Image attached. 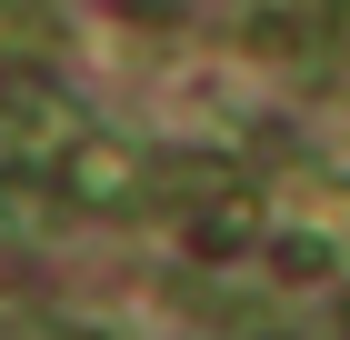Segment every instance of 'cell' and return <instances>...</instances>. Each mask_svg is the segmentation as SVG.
<instances>
[{
    "label": "cell",
    "mask_w": 350,
    "mask_h": 340,
    "mask_svg": "<svg viewBox=\"0 0 350 340\" xmlns=\"http://www.w3.org/2000/svg\"><path fill=\"white\" fill-rule=\"evenodd\" d=\"M60 190L81 210H140L150 200V160H140L131 140H110V131H81L60 151Z\"/></svg>",
    "instance_id": "obj_1"
}]
</instances>
